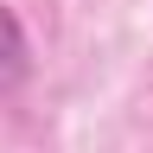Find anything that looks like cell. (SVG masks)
I'll use <instances>...</instances> for the list:
<instances>
[{
    "label": "cell",
    "mask_w": 153,
    "mask_h": 153,
    "mask_svg": "<svg viewBox=\"0 0 153 153\" xmlns=\"http://www.w3.org/2000/svg\"><path fill=\"white\" fill-rule=\"evenodd\" d=\"M32 70V45H26V26H19L13 7H0V89H19Z\"/></svg>",
    "instance_id": "1"
}]
</instances>
